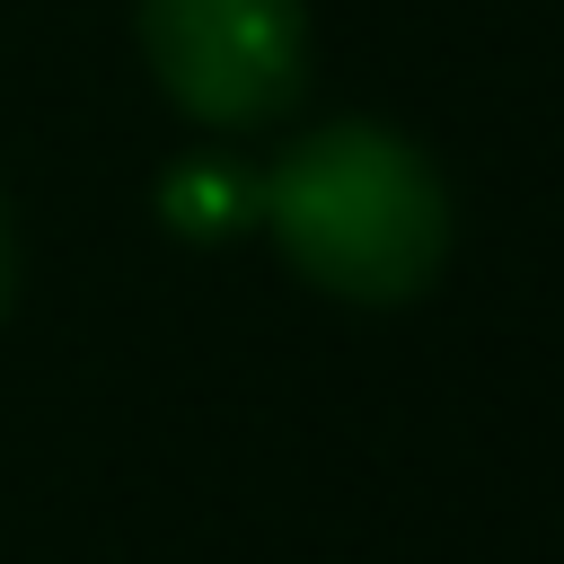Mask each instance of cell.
Segmentation results:
<instances>
[{
    "mask_svg": "<svg viewBox=\"0 0 564 564\" xmlns=\"http://www.w3.org/2000/svg\"><path fill=\"white\" fill-rule=\"evenodd\" d=\"M9 282H18V247H9V212H0V308H9Z\"/></svg>",
    "mask_w": 564,
    "mask_h": 564,
    "instance_id": "277c9868",
    "label": "cell"
},
{
    "mask_svg": "<svg viewBox=\"0 0 564 564\" xmlns=\"http://www.w3.org/2000/svg\"><path fill=\"white\" fill-rule=\"evenodd\" d=\"M159 203H167V220H176L185 238H220V229H238V220L256 212V176L229 167V159H185Z\"/></svg>",
    "mask_w": 564,
    "mask_h": 564,
    "instance_id": "3957f363",
    "label": "cell"
},
{
    "mask_svg": "<svg viewBox=\"0 0 564 564\" xmlns=\"http://www.w3.org/2000/svg\"><path fill=\"white\" fill-rule=\"evenodd\" d=\"M150 79L220 132L273 123L308 88V9L300 0H132Z\"/></svg>",
    "mask_w": 564,
    "mask_h": 564,
    "instance_id": "7a4b0ae2",
    "label": "cell"
},
{
    "mask_svg": "<svg viewBox=\"0 0 564 564\" xmlns=\"http://www.w3.org/2000/svg\"><path fill=\"white\" fill-rule=\"evenodd\" d=\"M256 212L273 229V247L352 308H405L432 291L441 256H449V194L441 167L388 132V123H317L300 132L264 176H256Z\"/></svg>",
    "mask_w": 564,
    "mask_h": 564,
    "instance_id": "6da1fadb",
    "label": "cell"
}]
</instances>
